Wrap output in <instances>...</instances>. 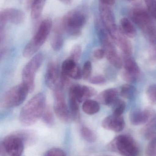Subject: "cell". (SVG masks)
I'll use <instances>...</instances> for the list:
<instances>
[{"label": "cell", "instance_id": "obj_1", "mask_svg": "<svg viewBox=\"0 0 156 156\" xmlns=\"http://www.w3.org/2000/svg\"><path fill=\"white\" fill-rule=\"evenodd\" d=\"M46 96L42 93L32 97L20 112L19 119L21 125L28 126L35 123L42 117L46 107Z\"/></svg>", "mask_w": 156, "mask_h": 156}, {"label": "cell", "instance_id": "obj_2", "mask_svg": "<svg viewBox=\"0 0 156 156\" xmlns=\"http://www.w3.org/2000/svg\"><path fill=\"white\" fill-rule=\"evenodd\" d=\"M132 21L141 29L150 45L156 46V24L149 13L143 8H133L130 13Z\"/></svg>", "mask_w": 156, "mask_h": 156}, {"label": "cell", "instance_id": "obj_3", "mask_svg": "<svg viewBox=\"0 0 156 156\" xmlns=\"http://www.w3.org/2000/svg\"><path fill=\"white\" fill-rule=\"evenodd\" d=\"M52 25L50 18H45L42 21L34 37L24 48L23 55L24 57L32 56L39 50L50 34Z\"/></svg>", "mask_w": 156, "mask_h": 156}, {"label": "cell", "instance_id": "obj_4", "mask_svg": "<svg viewBox=\"0 0 156 156\" xmlns=\"http://www.w3.org/2000/svg\"><path fill=\"white\" fill-rule=\"evenodd\" d=\"M87 16L80 10L75 9L68 12L62 18L61 26L64 31L72 37L80 35L82 30L86 24Z\"/></svg>", "mask_w": 156, "mask_h": 156}, {"label": "cell", "instance_id": "obj_5", "mask_svg": "<svg viewBox=\"0 0 156 156\" xmlns=\"http://www.w3.org/2000/svg\"><path fill=\"white\" fill-rule=\"evenodd\" d=\"M112 151L123 156H138L139 148L137 143L131 136L121 135L114 138L109 145Z\"/></svg>", "mask_w": 156, "mask_h": 156}, {"label": "cell", "instance_id": "obj_6", "mask_svg": "<svg viewBox=\"0 0 156 156\" xmlns=\"http://www.w3.org/2000/svg\"><path fill=\"white\" fill-rule=\"evenodd\" d=\"M97 35L107 60L116 68H122V61L117 53L114 43L108 31L105 29H102L98 32Z\"/></svg>", "mask_w": 156, "mask_h": 156}, {"label": "cell", "instance_id": "obj_7", "mask_svg": "<svg viewBox=\"0 0 156 156\" xmlns=\"http://www.w3.org/2000/svg\"><path fill=\"white\" fill-rule=\"evenodd\" d=\"M28 93V89L23 83L16 85L4 94L1 105L6 109L17 107L24 101Z\"/></svg>", "mask_w": 156, "mask_h": 156}, {"label": "cell", "instance_id": "obj_8", "mask_svg": "<svg viewBox=\"0 0 156 156\" xmlns=\"http://www.w3.org/2000/svg\"><path fill=\"white\" fill-rule=\"evenodd\" d=\"M44 60L42 53H38L33 57L23 69L22 73V83L26 86L29 93L35 88L36 73L41 67Z\"/></svg>", "mask_w": 156, "mask_h": 156}, {"label": "cell", "instance_id": "obj_9", "mask_svg": "<svg viewBox=\"0 0 156 156\" xmlns=\"http://www.w3.org/2000/svg\"><path fill=\"white\" fill-rule=\"evenodd\" d=\"M61 89L62 88L59 87L53 90L54 110L56 116L61 122L68 123L72 119V116Z\"/></svg>", "mask_w": 156, "mask_h": 156}, {"label": "cell", "instance_id": "obj_10", "mask_svg": "<svg viewBox=\"0 0 156 156\" xmlns=\"http://www.w3.org/2000/svg\"><path fill=\"white\" fill-rule=\"evenodd\" d=\"M24 141L15 133L6 136L2 142L1 148L9 156H21L24 152Z\"/></svg>", "mask_w": 156, "mask_h": 156}, {"label": "cell", "instance_id": "obj_11", "mask_svg": "<svg viewBox=\"0 0 156 156\" xmlns=\"http://www.w3.org/2000/svg\"><path fill=\"white\" fill-rule=\"evenodd\" d=\"M114 44H116L122 50L125 56H131L132 54L133 48L132 43L121 29L116 25L109 32Z\"/></svg>", "mask_w": 156, "mask_h": 156}, {"label": "cell", "instance_id": "obj_12", "mask_svg": "<svg viewBox=\"0 0 156 156\" xmlns=\"http://www.w3.org/2000/svg\"><path fill=\"white\" fill-rule=\"evenodd\" d=\"M24 13L18 9L13 8H6L0 12V31L4 30L6 23L8 22L19 24L25 20Z\"/></svg>", "mask_w": 156, "mask_h": 156}, {"label": "cell", "instance_id": "obj_13", "mask_svg": "<svg viewBox=\"0 0 156 156\" xmlns=\"http://www.w3.org/2000/svg\"><path fill=\"white\" fill-rule=\"evenodd\" d=\"M156 115V112L150 107H147L144 110L134 109L130 112L129 119L133 125L139 126L147 123Z\"/></svg>", "mask_w": 156, "mask_h": 156}, {"label": "cell", "instance_id": "obj_14", "mask_svg": "<svg viewBox=\"0 0 156 156\" xmlns=\"http://www.w3.org/2000/svg\"><path fill=\"white\" fill-rule=\"evenodd\" d=\"M60 78V74L57 64L53 61L49 62L45 75V82L47 86L53 91L59 87L61 88Z\"/></svg>", "mask_w": 156, "mask_h": 156}, {"label": "cell", "instance_id": "obj_15", "mask_svg": "<svg viewBox=\"0 0 156 156\" xmlns=\"http://www.w3.org/2000/svg\"><path fill=\"white\" fill-rule=\"evenodd\" d=\"M96 91L94 88L86 85L74 84L69 90V94L74 95L79 103L89 100L96 95Z\"/></svg>", "mask_w": 156, "mask_h": 156}, {"label": "cell", "instance_id": "obj_16", "mask_svg": "<svg viewBox=\"0 0 156 156\" xmlns=\"http://www.w3.org/2000/svg\"><path fill=\"white\" fill-rule=\"evenodd\" d=\"M77 63L70 58L66 59L62 63L60 73L75 80L81 79L82 72Z\"/></svg>", "mask_w": 156, "mask_h": 156}, {"label": "cell", "instance_id": "obj_17", "mask_svg": "<svg viewBox=\"0 0 156 156\" xmlns=\"http://www.w3.org/2000/svg\"><path fill=\"white\" fill-rule=\"evenodd\" d=\"M102 126L106 130L119 133L123 130L125 126V122L122 116L113 114L103 119Z\"/></svg>", "mask_w": 156, "mask_h": 156}, {"label": "cell", "instance_id": "obj_18", "mask_svg": "<svg viewBox=\"0 0 156 156\" xmlns=\"http://www.w3.org/2000/svg\"><path fill=\"white\" fill-rule=\"evenodd\" d=\"M101 21L107 31L116 25L115 16L111 6L100 3Z\"/></svg>", "mask_w": 156, "mask_h": 156}, {"label": "cell", "instance_id": "obj_19", "mask_svg": "<svg viewBox=\"0 0 156 156\" xmlns=\"http://www.w3.org/2000/svg\"><path fill=\"white\" fill-rule=\"evenodd\" d=\"M119 91L115 88H110L103 91L97 96V101L107 106L113 105L118 99Z\"/></svg>", "mask_w": 156, "mask_h": 156}, {"label": "cell", "instance_id": "obj_20", "mask_svg": "<svg viewBox=\"0 0 156 156\" xmlns=\"http://www.w3.org/2000/svg\"><path fill=\"white\" fill-rule=\"evenodd\" d=\"M64 32L61 23L56 26L54 28L51 38V46L55 51H58L61 49L64 42L63 32Z\"/></svg>", "mask_w": 156, "mask_h": 156}, {"label": "cell", "instance_id": "obj_21", "mask_svg": "<svg viewBox=\"0 0 156 156\" xmlns=\"http://www.w3.org/2000/svg\"><path fill=\"white\" fill-rule=\"evenodd\" d=\"M123 71L138 78L140 73V69L134 58L131 56H125L123 60Z\"/></svg>", "mask_w": 156, "mask_h": 156}, {"label": "cell", "instance_id": "obj_22", "mask_svg": "<svg viewBox=\"0 0 156 156\" xmlns=\"http://www.w3.org/2000/svg\"><path fill=\"white\" fill-rule=\"evenodd\" d=\"M120 27L124 34L129 38H134L137 34L136 29L128 18L124 17L120 21Z\"/></svg>", "mask_w": 156, "mask_h": 156}, {"label": "cell", "instance_id": "obj_23", "mask_svg": "<svg viewBox=\"0 0 156 156\" xmlns=\"http://www.w3.org/2000/svg\"><path fill=\"white\" fill-rule=\"evenodd\" d=\"M143 133L145 137L149 140L156 136V115L147 123Z\"/></svg>", "mask_w": 156, "mask_h": 156}, {"label": "cell", "instance_id": "obj_24", "mask_svg": "<svg viewBox=\"0 0 156 156\" xmlns=\"http://www.w3.org/2000/svg\"><path fill=\"white\" fill-rule=\"evenodd\" d=\"M82 109L85 113L92 115L97 113L100 111V105L97 101L89 99L83 102Z\"/></svg>", "mask_w": 156, "mask_h": 156}, {"label": "cell", "instance_id": "obj_25", "mask_svg": "<svg viewBox=\"0 0 156 156\" xmlns=\"http://www.w3.org/2000/svg\"><path fill=\"white\" fill-rule=\"evenodd\" d=\"M14 133L23 140L25 145L32 144L36 140V134L33 131L30 130H19Z\"/></svg>", "mask_w": 156, "mask_h": 156}, {"label": "cell", "instance_id": "obj_26", "mask_svg": "<svg viewBox=\"0 0 156 156\" xmlns=\"http://www.w3.org/2000/svg\"><path fill=\"white\" fill-rule=\"evenodd\" d=\"M69 99L70 111L72 118L75 121H78L80 119V110L79 102L75 96L69 94Z\"/></svg>", "mask_w": 156, "mask_h": 156}, {"label": "cell", "instance_id": "obj_27", "mask_svg": "<svg viewBox=\"0 0 156 156\" xmlns=\"http://www.w3.org/2000/svg\"><path fill=\"white\" fill-rule=\"evenodd\" d=\"M45 2V0H33L31 8V16L33 19H37L40 17Z\"/></svg>", "mask_w": 156, "mask_h": 156}, {"label": "cell", "instance_id": "obj_28", "mask_svg": "<svg viewBox=\"0 0 156 156\" xmlns=\"http://www.w3.org/2000/svg\"><path fill=\"white\" fill-rule=\"evenodd\" d=\"M136 89L134 86L126 83L122 85L120 89V94L124 98L131 100L136 97Z\"/></svg>", "mask_w": 156, "mask_h": 156}, {"label": "cell", "instance_id": "obj_29", "mask_svg": "<svg viewBox=\"0 0 156 156\" xmlns=\"http://www.w3.org/2000/svg\"><path fill=\"white\" fill-rule=\"evenodd\" d=\"M80 132L82 138L87 142L94 143L97 139L96 135L94 132L87 126H82Z\"/></svg>", "mask_w": 156, "mask_h": 156}, {"label": "cell", "instance_id": "obj_30", "mask_svg": "<svg viewBox=\"0 0 156 156\" xmlns=\"http://www.w3.org/2000/svg\"><path fill=\"white\" fill-rule=\"evenodd\" d=\"M42 121L47 126L51 127L54 124V116L50 107H46L42 117Z\"/></svg>", "mask_w": 156, "mask_h": 156}, {"label": "cell", "instance_id": "obj_31", "mask_svg": "<svg viewBox=\"0 0 156 156\" xmlns=\"http://www.w3.org/2000/svg\"><path fill=\"white\" fill-rule=\"evenodd\" d=\"M113 105V114L117 116H122L125 110L126 106L125 102L122 100L117 99Z\"/></svg>", "mask_w": 156, "mask_h": 156}, {"label": "cell", "instance_id": "obj_32", "mask_svg": "<svg viewBox=\"0 0 156 156\" xmlns=\"http://www.w3.org/2000/svg\"><path fill=\"white\" fill-rule=\"evenodd\" d=\"M82 54V47L80 45L77 44L72 48L69 58L78 63Z\"/></svg>", "mask_w": 156, "mask_h": 156}, {"label": "cell", "instance_id": "obj_33", "mask_svg": "<svg viewBox=\"0 0 156 156\" xmlns=\"http://www.w3.org/2000/svg\"><path fill=\"white\" fill-rule=\"evenodd\" d=\"M92 70V66L90 61H87L84 64L82 68V77L85 80H89Z\"/></svg>", "mask_w": 156, "mask_h": 156}, {"label": "cell", "instance_id": "obj_34", "mask_svg": "<svg viewBox=\"0 0 156 156\" xmlns=\"http://www.w3.org/2000/svg\"><path fill=\"white\" fill-rule=\"evenodd\" d=\"M150 15L156 20V0H144Z\"/></svg>", "mask_w": 156, "mask_h": 156}, {"label": "cell", "instance_id": "obj_35", "mask_svg": "<svg viewBox=\"0 0 156 156\" xmlns=\"http://www.w3.org/2000/svg\"><path fill=\"white\" fill-rule=\"evenodd\" d=\"M146 154V156H156V136L150 140Z\"/></svg>", "mask_w": 156, "mask_h": 156}, {"label": "cell", "instance_id": "obj_36", "mask_svg": "<svg viewBox=\"0 0 156 156\" xmlns=\"http://www.w3.org/2000/svg\"><path fill=\"white\" fill-rule=\"evenodd\" d=\"M147 96L153 103H156V84L151 85L146 91Z\"/></svg>", "mask_w": 156, "mask_h": 156}, {"label": "cell", "instance_id": "obj_37", "mask_svg": "<svg viewBox=\"0 0 156 156\" xmlns=\"http://www.w3.org/2000/svg\"><path fill=\"white\" fill-rule=\"evenodd\" d=\"M89 82L92 84L102 85L106 82V79L103 76L97 75L90 78Z\"/></svg>", "mask_w": 156, "mask_h": 156}, {"label": "cell", "instance_id": "obj_38", "mask_svg": "<svg viewBox=\"0 0 156 156\" xmlns=\"http://www.w3.org/2000/svg\"><path fill=\"white\" fill-rule=\"evenodd\" d=\"M44 156H66V155L64 151L61 149L53 148L47 151Z\"/></svg>", "mask_w": 156, "mask_h": 156}, {"label": "cell", "instance_id": "obj_39", "mask_svg": "<svg viewBox=\"0 0 156 156\" xmlns=\"http://www.w3.org/2000/svg\"><path fill=\"white\" fill-rule=\"evenodd\" d=\"M93 55L95 58L98 60H100L105 56V52L103 49L98 48L93 51Z\"/></svg>", "mask_w": 156, "mask_h": 156}, {"label": "cell", "instance_id": "obj_40", "mask_svg": "<svg viewBox=\"0 0 156 156\" xmlns=\"http://www.w3.org/2000/svg\"><path fill=\"white\" fill-rule=\"evenodd\" d=\"M100 3L111 6L114 4L115 0H100Z\"/></svg>", "mask_w": 156, "mask_h": 156}, {"label": "cell", "instance_id": "obj_41", "mask_svg": "<svg viewBox=\"0 0 156 156\" xmlns=\"http://www.w3.org/2000/svg\"><path fill=\"white\" fill-rule=\"evenodd\" d=\"M59 1L66 5L71 4L72 2V0H59Z\"/></svg>", "mask_w": 156, "mask_h": 156}, {"label": "cell", "instance_id": "obj_42", "mask_svg": "<svg viewBox=\"0 0 156 156\" xmlns=\"http://www.w3.org/2000/svg\"><path fill=\"white\" fill-rule=\"evenodd\" d=\"M130 2H135L136 3H138L139 2V0H127Z\"/></svg>", "mask_w": 156, "mask_h": 156}, {"label": "cell", "instance_id": "obj_43", "mask_svg": "<svg viewBox=\"0 0 156 156\" xmlns=\"http://www.w3.org/2000/svg\"><path fill=\"white\" fill-rule=\"evenodd\" d=\"M22 2L26 3L29 0H20Z\"/></svg>", "mask_w": 156, "mask_h": 156}]
</instances>
